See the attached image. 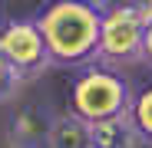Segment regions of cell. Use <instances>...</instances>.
<instances>
[{
    "mask_svg": "<svg viewBox=\"0 0 152 148\" xmlns=\"http://www.w3.org/2000/svg\"><path fill=\"white\" fill-rule=\"evenodd\" d=\"M56 66H86L99 56L103 10L80 0H46L33 13Z\"/></svg>",
    "mask_w": 152,
    "mask_h": 148,
    "instance_id": "obj_1",
    "label": "cell"
},
{
    "mask_svg": "<svg viewBox=\"0 0 152 148\" xmlns=\"http://www.w3.org/2000/svg\"><path fill=\"white\" fill-rule=\"evenodd\" d=\"M132 95L136 92L129 89L122 72H116L109 66H86L73 79L69 112L86 118L89 125L93 122H106V118H119V115H129Z\"/></svg>",
    "mask_w": 152,
    "mask_h": 148,
    "instance_id": "obj_2",
    "label": "cell"
},
{
    "mask_svg": "<svg viewBox=\"0 0 152 148\" xmlns=\"http://www.w3.org/2000/svg\"><path fill=\"white\" fill-rule=\"evenodd\" d=\"M152 20L149 4H109L103 10L99 56L106 63H129L142 56L145 27Z\"/></svg>",
    "mask_w": 152,
    "mask_h": 148,
    "instance_id": "obj_3",
    "label": "cell"
},
{
    "mask_svg": "<svg viewBox=\"0 0 152 148\" xmlns=\"http://www.w3.org/2000/svg\"><path fill=\"white\" fill-rule=\"evenodd\" d=\"M0 53L23 72V79L40 76V72L53 63L50 46L43 40V30L37 27L33 17L4 20V23H0Z\"/></svg>",
    "mask_w": 152,
    "mask_h": 148,
    "instance_id": "obj_4",
    "label": "cell"
},
{
    "mask_svg": "<svg viewBox=\"0 0 152 148\" xmlns=\"http://www.w3.org/2000/svg\"><path fill=\"white\" fill-rule=\"evenodd\" d=\"M53 122H56V115L43 105H37V102H27V105L13 109L10 118H7L10 148H50Z\"/></svg>",
    "mask_w": 152,
    "mask_h": 148,
    "instance_id": "obj_5",
    "label": "cell"
},
{
    "mask_svg": "<svg viewBox=\"0 0 152 148\" xmlns=\"http://www.w3.org/2000/svg\"><path fill=\"white\" fill-rule=\"evenodd\" d=\"M50 148H93V125L86 118H80L76 112L56 115Z\"/></svg>",
    "mask_w": 152,
    "mask_h": 148,
    "instance_id": "obj_6",
    "label": "cell"
},
{
    "mask_svg": "<svg viewBox=\"0 0 152 148\" xmlns=\"http://www.w3.org/2000/svg\"><path fill=\"white\" fill-rule=\"evenodd\" d=\"M136 132L129 125V115L93 122V148H132Z\"/></svg>",
    "mask_w": 152,
    "mask_h": 148,
    "instance_id": "obj_7",
    "label": "cell"
},
{
    "mask_svg": "<svg viewBox=\"0 0 152 148\" xmlns=\"http://www.w3.org/2000/svg\"><path fill=\"white\" fill-rule=\"evenodd\" d=\"M129 125L136 132L139 142L152 145V82L142 86L136 95H132V105H129Z\"/></svg>",
    "mask_w": 152,
    "mask_h": 148,
    "instance_id": "obj_8",
    "label": "cell"
},
{
    "mask_svg": "<svg viewBox=\"0 0 152 148\" xmlns=\"http://www.w3.org/2000/svg\"><path fill=\"white\" fill-rule=\"evenodd\" d=\"M23 86V72L0 53V102H7V99L17 95V89Z\"/></svg>",
    "mask_w": 152,
    "mask_h": 148,
    "instance_id": "obj_9",
    "label": "cell"
},
{
    "mask_svg": "<svg viewBox=\"0 0 152 148\" xmlns=\"http://www.w3.org/2000/svg\"><path fill=\"white\" fill-rule=\"evenodd\" d=\"M139 59H145L149 66H152V20H149V27H145V40H142V56Z\"/></svg>",
    "mask_w": 152,
    "mask_h": 148,
    "instance_id": "obj_10",
    "label": "cell"
},
{
    "mask_svg": "<svg viewBox=\"0 0 152 148\" xmlns=\"http://www.w3.org/2000/svg\"><path fill=\"white\" fill-rule=\"evenodd\" d=\"M80 4H93V7H99V10H106L113 0H80Z\"/></svg>",
    "mask_w": 152,
    "mask_h": 148,
    "instance_id": "obj_11",
    "label": "cell"
},
{
    "mask_svg": "<svg viewBox=\"0 0 152 148\" xmlns=\"http://www.w3.org/2000/svg\"><path fill=\"white\" fill-rule=\"evenodd\" d=\"M149 10H152V0H149Z\"/></svg>",
    "mask_w": 152,
    "mask_h": 148,
    "instance_id": "obj_12",
    "label": "cell"
},
{
    "mask_svg": "<svg viewBox=\"0 0 152 148\" xmlns=\"http://www.w3.org/2000/svg\"><path fill=\"white\" fill-rule=\"evenodd\" d=\"M0 23H4V20H0Z\"/></svg>",
    "mask_w": 152,
    "mask_h": 148,
    "instance_id": "obj_13",
    "label": "cell"
}]
</instances>
